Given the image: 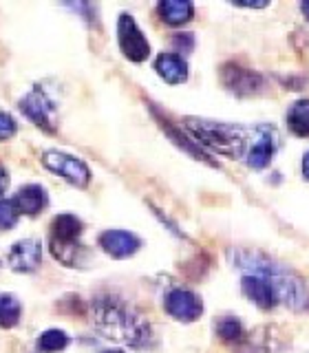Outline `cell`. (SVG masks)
I'll list each match as a JSON object with an SVG mask.
<instances>
[{"mask_svg": "<svg viewBox=\"0 0 309 353\" xmlns=\"http://www.w3.org/2000/svg\"><path fill=\"white\" fill-rule=\"evenodd\" d=\"M230 256L237 268L268 283L279 296V301H285L296 312H309V287L296 272L254 252H232Z\"/></svg>", "mask_w": 309, "mask_h": 353, "instance_id": "6da1fadb", "label": "cell"}, {"mask_svg": "<svg viewBox=\"0 0 309 353\" xmlns=\"http://www.w3.org/2000/svg\"><path fill=\"white\" fill-rule=\"evenodd\" d=\"M93 316L95 325L113 340L132 347H143L150 340V327L143 323V318L121 303L102 298L93 305Z\"/></svg>", "mask_w": 309, "mask_h": 353, "instance_id": "7a4b0ae2", "label": "cell"}, {"mask_svg": "<svg viewBox=\"0 0 309 353\" xmlns=\"http://www.w3.org/2000/svg\"><path fill=\"white\" fill-rule=\"evenodd\" d=\"M186 126L203 146L212 148L221 154H230V157H246L252 139V128H243L237 124H221V121L192 119V117L186 119Z\"/></svg>", "mask_w": 309, "mask_h": 353, "instance_id": "3957f363", "label": "cell"}, {"mask_svg": "<svg viewBox=\"0 0 309 353\" xmlns=\"http://www.w3.org/2000/svg\"><path fill=\"white\" fill-rule=\"evenodd\" d=\"M82 234L80 219L73 214H60L51 223V254L64 265H77V254L82 245L77 243Z\"/></svg>", "mask_w": 309, "mask_h": 353, "instance_id": "277c9868", "label": "cell"}, {"mask_svg": "<svg viewBox=\"0 0 309 353\" xmlns=\"http://www.w3.org/2000/svg\"><path fill=\"white\" fill-rule=\"evenodd\" d=\"M276 148H279V132L276 128L268 126V124H259L252 128V139L246 152V159L250 168H265L270 163V159L274 157Z\"/></svg>", "mask_w": 309, "mask_h": 353, "instance_id": "5b68a950", "label": "cell"}, {"mask_svg": "<svg viewBox=\"0 0 309 353\" xmlns=\"http://www.w3.org/2000/svg\"><path fill=\"white\" fill-rule=\"evenodd\" d=\"M117 33H119V47L121 53L126 55L132 62H143L150 53V44L143 38V33L139 31V27L135 25V20L128 14L119 16V25H117Z\"/></svg>", "mask_w": 309, "mask_h": 353, "instance_id": "8992f818", "label": "cell"}, {"mask_svg": "<svg viewBox=\"0 0 309 353\" xmlns=\"http://www.w3.org/2000/svg\"><path fill=\"white\" fill-rule=\"evenodd\" d=\"M42 163L47 165L51 172L64 176L66 181H71L73 185H86L88 179H91V172H88L86 163L77 157H71V154L49 150V152H44Z\"/></svg>", "mask_w": 309, "mask_h": 353, "instance_id": "52a82bcc", "label": "cell"}, {"mask_svg": "<svg viewBox=\"0 0 309 353\" xmlns=\"http://www.w3.org/2000/svg\"><path fill=\"white\" fill-rule=\"evenodd\" d=\"M166 312L181 323H192L203 312V303L197 294L188 290H172L166 298Z\"/></svg>", "mask_w": 309, "mask_h": 353, "instance_id": "ba28073f", "label": "cell"}, {"mask_svg": "<svg viewBox=\"0 0 309 353\" xmlns=\"http://www.w3.org/2000/svg\"><path fill=\"white\" fill-rule=\"evenodd\" d=\"M20 110L25 113L31 121H36V124L47 130V132H53V126H51V113H53V106L49 102V97L44 95L40 88L36 91H31L25 99L20 102Z\"/></svg>", "mask_w": 309, "mask_h": 353, "instance_id": "9c48e42d", "label": "cell"}, {"mask_svg": "<svg viewBox=\"0 0 309 353\" xmlns=\"http://www.w3.org/2000/svg\"><path fill=\"white\" fill-rule=\"evenodd\" d=\"M40 256H42L40 243L33 239H25V241L14 243L7 261L11 265V270H16V272H33L40 265Z\"/></svg>", "mask_w": 309, "mask_h": 353, "instance_id": "30bf717a", "label": "cell"}, {"mask_svg": "<svg viewBox=\"0 0 309 353\" xmlns=\"http://www.w3.org/2000/svg\"><path fill=\"white\" fill-rule=\"evenodd\" d=\"M99 245L104 248V252H108L110 256L115 259H126L130 254H135L139 250V239L135 234L124 230H108L99 236Z\"/></svg>", "mask_w": 309, "mask_h": 353, "instance_id": "8fae6325", "label": "cell"}, {"mask_svg": "<svg viewBox=\"0 0 309 353\" xmlns=\"http://www.w3.org/2000/svg\"><path fill=\"white\" fill-rule=\"evenodd\" d=\"M241 290L254 305L261 309H272V307H276V303H279L276 292L263 279H259V276H250V274L243 276Z\"/></svg>", "mask_w": 309, "mask_h": 353, "instance_id": "7c38bea8", "label": "cell"}, {"mask_svg": "<svg viewBox=\"0 0 309 353\" xmlns=\"http://www.w3.org/2000/svg\"><path fill=\"white\" fill-rule=\"evenodd\" d=\"M223 82L230 91H235L239 95H252L259 91L261 77L254 71H246V69H239L235 64H228L223 69Z\"/></svg>", "mask_w": 309, "mask_h": 353, "instance_id": "4fadbf2b", "label": "cell"}, {"mask_svg": "<svg viewBox=\"0 0 309 353\" xmlns=\"http://www.w3.org/2000/svg\"><path fill=\"white\" fill-rule=\"evenodd\" d=\"M14 201V205L18 208V212H25V214H38L44 210V205H47V192H44L42 185H25L20 188L18 194L11 199Z\"/></svg>", "mask_w": 309, "mask_h": 353, "instance_id": "5bb4252c", "label": "cell"}, {"mask_svg": "<svg viewBox=\"0 0 309 353\" xmlns=\"http://www.w3.org/2000/svg\"><path fill=\"white\" fill-rule=\"evenodd\" d=\"M154 69L168 84H181L188 77V64L177 53H161L154 62Z\"/></svg>", "mask_w": 309, "mask_h": 353, "instance_id": "9a60e30c", "label": "cell"}, {"mask_svg": "<svg viewBox=\"0 0 309 353\" xmlns=\"http://www.w3.org/2000/svg\"><path fill=\"white\" fill-rule=\"evenodd\" d=\"M159 16L163 22H168V25H183L192 18V5L186 3V0H163L157 7Z\"/></svg>", "mask_w": 309, "mask_h": 353, "instance_id": "2e32d148", "label": "cell"}, {"mask_svg": "<svg viewBox=\"0 0 309 353\" xmlns=\"http://www.w3.org/2000/svg\"><path fill=\"white\" fill-rule=\"evenodd\" d=\"M287 124L298 137H309V99L292 104L290 113H287Z\"/></svg>", "mask_w": 309, "mask_h": 353, "instance_id": "e0dca14e", "label": "cell"}, {"mask_svg": "<svg viewBox=\"0 0 309 353\" xmlns=\"http://www.w3.org/2000/svg\"><path fill=\"white\" fill-rule=\"evenodd\" d=\"M20 320V303L14 296L0 294V327H14Z\"/></svg>", "mask_w": 309, "mask_h": 353, "instance_id": "ac0fdd59", "label": "cell"}, {"mask_svg": "<svg viewBox=\"0 0 309 353\" xmlns=\"http://www.w3.org/2000/svg\"><path fill=\"white\" fill-rule=\"evenodd\" d=\"M69 345V336L60 329H49L40 336V349L42 351H62Z\"/></svg>", "mask_w": 309, "mask_h": 353, "instance_id": "d6986e66", "label": "cell"}, {"mask_svg": "<svg viewBox=\"0 0 309 353\" xmlns=\"http://www.w3.org/2000/svg\"><path fill=\"white\" fill-rule=\"evenodd\" d=\"M217 334L228 342H235L243 336V327L237 318H221L217 323Z\"/></svg>", "mask_w": 309, "mask_h": 353, "instance_id": "ffe728a7", "label": "cell"}, {"mask_svg": "<svg viewBox=\"0 0 309 353\" xmlns=\"http://www.w3.org/2000/svg\"><path fill=\"white\" fill-rule=\"evenodd\" d=\"M18 221V208L11 199H0V230L14 228Z\"/></svg>", "mask_w": 309, "mask_h": 353, "instance_id": "44dd1931", "label": "cell"}, {"mask_svg": "<svg viewBox=\"0 0 309 353\" xmlns=\"http://www.w3.org/2000/svg\"><path fill=\"white\" fill-rule=\"evenodd\" d=\"M16 132V121L11 115L7 113H0V141L3 139H9L11 135Z\"/></svg>", "mask_w": 309, "mask_h": 353, "instance_id": "7402d4cb", "label": "cell"}, {"mask_svg": "<svg viewBox=\"0 0 309 353\" xmlns=\"http://www.w3.org/2000/svg\"><path fill=\"white\" fill-rule=\"evenodd\" d=\"M175 47H181L183 51H190L192 49V36L190 33H179V36H175Z\"/></svg>", "mask_w": 309, "mask_h": 353, "instance_id": "603a6c76", "label": "cell"}, {"mask_svg": "<svg viewBox=\"0 0 309 353\" xmlns=\"http://www.w3.org/2000/svg\"><path fill=\"white\" fill-rule=\"evenodd\" d=\"M7 185H9V176H7V170L0 165V194H3L7 190Z\"/></svg>", "mask_w": 309, "mask_h": 353, "instance_id": "cb8c5ba5", "label": "cell"}, {"mask_svg": "<svg viewBox=\"0 0 309 353\" xmlns=\"http://www.w3.org/2000/svg\"><path fill=\"white\" fill-rule=\"evenodd\" d=\"M303 172H305V176L309 179V152L305 154V161H303Z\"/></svg>", "mask_w": 309, "mask_h": 353, "instance_id": "d4e9b609", "label": "cell"}, {"mask_svg": "<svg viewBox=\"0 0 309 353\" xmlns=\"http://www.w3.org/2000/svg\"><path fill=\"white\" fill-rule=\"evenodd\" d=\"M301 9H303V14H305V16L309 18V0H305V3L301 5Z\"/></svg>", "mask_w": 309, "mask_h": 353, "instance_id": "484cf974", "label": "cell"}, {"mask_svg": "<svg viewBox=\"0 0 309 353\" xmlns=\"http://www.w3.org/2000/svg\"><path fill=\"white\" fill-rule=\"evenodd\" d=\"M102 353H124V351H102Z\"/></svg>", "mask_w": 309, "mask_h": 353, "instance_id": "4316f807", "label": "cell"}]
</instances>
